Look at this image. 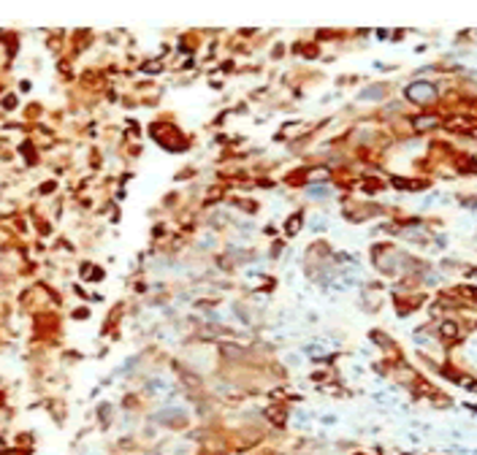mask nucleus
Segmentation results:
<instances>
[{"label": "nucleus", "mask_w": 477, "mask_h": 455, "mask_svg": "<svg viewBox=\"0 0 477 455\" xmlns=\"http://www.w3.org/2000/svg\"><path fill=\"white\" fill-rule=\"evenodd\" d=\"M440 333L445 336V339H456V336H459V325L447 320V322H442V325H440Z\"/></svg>", "instance_id": "39448f33"}, {"label": "nucleus", "mask_w": 477, "mask_h": 455, "mask_svg": "<svg viewBox=\"0 0 477 455\" xmlns=\"http://www.w3.org/2000/svg\"><path fill=\"white\" fill-rule=\"evenodd\" d=\"M407 98L412 103H421V106H428V103L437 101V87L428 82H412L407 87Z\"/></svg>", "instance_id": "f257e3e1"}, {"label": "nucleus", "mask_w": 477, "mask_h": 455, "mask_svg": "<svg viewBox=\"0 0 477 455\" xmlns=\"http://www.w3.org/2000/svg\"><path fill=\"white\" fill-rule=\"evenodd\" d=\"M155 420H165L163 425H184L187 415H184L182 409H165V412H160V415H157Z\"/></svg>", "instance_id": "f03ea898"}, {"label": "nucleus", "mask_w": 477, "mask_h": 455, "mask_svg": "<svg viewBox=\"0 0 477 455\" xmlns=\"http://www.w3.org/2000/svg\"><path fill=\"white\" fill-rule=\"evenodd\" d=\"M298 230V217H293V220L288 222V233H295Z\"/></svg>", "instance_id": "0eeeda50"}, {"label": "nucleus", "mask_w": 477, "mask_h": 455, "mask_svg": "<svg viewBox=\"0 0 477 455\" xmlns=\"http://www.w3.org/2000/svg\"><path fill=\"white\" fill-rule=\"evenodd\" d=\"M437 122H440V120H437V117H431V114H426V117H418V120L412 122V127H415V130H418V133H423V130H431V127H437Z\"/></svg>", "instance_id": "20e7f679"}, {"label": "nucleus", "mask_w": 477, "mask_h": 455, "mask_svg": "<svg viewBox=\"0 0 477 455\" xmlns=\"http://www.w3.org/2000/svg\"><path fill=\"white\" fill-rule=\"evenodd\" d=\"M383 95H385V84H371L361 92V101H380Z\"/></svg>", "instance_id": "7ed1b4c3"}, {"label": "nucleus", "mask_w": 477, "mask_h": 455, "mask_svg": "<svg viewBox=\"0 0 477 455\" xmlns=\"http://www.w3.org/2000/svg\"><path fill=\"white\" fill-rule=\"evenodd\" d=\"M307 192H309V195H314V198H328V195H331V187H309Z\"/></svg>", "instance_id": "423d86ee"}, {"label": "nucleus", "mask_w": 477, "mask_h": 455, "mask_svg": "<svg viewBox=\"0 0 477 455\" xmlns=\"http://www.w3.org/2000/svg\"><path fill=\"white\" fill-rule=\"evenodd\" d=\"M312 230H323V217H317V220H312Z\"/></svg>", "instance_id": "6e6552de"}, {"label": "nucleus", "mask_w": 477, "mask_h": 455, "mask_svg": "<svg viewBox=\"0 0 477 455\" xmlns=\"http://www.w3.org/2000/svg\"><path fill=\"white\" fill-rule=\"evenodd\" d=\"M469 390H477V382H475V385H469Z\"/></svg>", "instance_id": "1a4fd4ad"}]
</instances>
